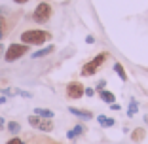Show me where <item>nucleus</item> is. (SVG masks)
<instances>
[{
    "instance_id": "obj_23",
    "label": "nucleus",
    "mask_w": 148,
    "mask_h": 144,
    "mask_svg": "<svg viewBox=\"0 0 148 144\" xmlns=\"http://www.w3.org/2000/svg\"><path fill=\"white\" fill-rule=\"evenodd\" d=\"M110 110H120V104H118V102H112V104H110Z\"/></svg>"
},
{
    "instance_id": "obj_12",
    "label": "nucleus",
    "mask_w": 148,
    "mask_h": 144,
    "mask_svg": "<svg viewBox=\"0 0 148 144\" xmlns=\"http://www.w3.org/2000/svg\"><path fill=\"white\" fill-rule=\"evenodd\" d=\"M112 68H114V72L120 76V80H122V82H127V72H125V68H123L122 63H114Z\"/></svg>"
},
{
    "instance_id": "obj_9",
    "label": "nucleus",
    "mask_w": 148,
    "mask_h": 144,
    "mask_svg": "<svg viewBox=\"0 0 148 144\" xmlns=\"http://www.w3.org/2000/svg\"><path fill=\"white\" fill-rule=\"evenodd\" d=\"M84 131H86V129H84V125H82V123H78V125H74L70 131H66V139H69V140H74L76 136L84 135Z\"/></svg>"
},
{
    "instance_id": "obj_18",
    "label": "nucleus",
    "mask_w": 148,
    "mask_h": 144,
    "mask_svg": "<svg viewBox=\"0 0 148 144\" xmlns=\"http://www.w3.org/2000/svg\"><path fill=\"white\" fill-rule=\"evenodd\" d=\"M103 89H106V82H105V80H101V82H97V85H95V91H97V93H101Z\"/></svg>"
},
{
    "instance_id": "obj_19",
    "label": "nucleus",
    "mask_w": 148,
    "mask_h": 144,
    "mask_svg": "<svg viewBox=\"0 0 148 144\" xmlns=\"http://www.w3.org/2000/svg\"><path fill=\"white\" fill-rule=\"evenodd\" d=\"M6 144H25V142H23V140L19 139V136H12V139H10Z\"/></svg>"
},
{
    "instance_id": "obj_25",
    "label": "nucleus",
    "mask_w": 148,
    "mask_h": 144,
    "mask_svg": "<svg viewBox=\"0 0 148 144\" xmlns=\"http://www.w3.org/2000/svg\"><path fill=\"white\" fill-rule=\"evenodd\" d=\"M6 12H8V10H6V6H0V15H4Z\"/></svg>"
},
{
    "instance_id": "obj_4",
    "label": "nucleus",
    "mask_w": 148,
    "mask_h": 144,
    "mask_svg": "<svg viewBox=\"0 0 148 144\" xmlns=\"http://www.w3.org/2000/svg\"><path fill=\"white\" fill-rule=\"evenodd\" d=\"M106 57H108V55H106L105 51H103V53H99V55H95V57H93V59H91L89 63H86V65L82 66V70H80V72H82V76H93V74L97 72V70L101 68V66L105 65Z\"/></svg>"
},
{
    "instance_id": "obj_10",
    "label": "nucleus",
    "mask_w": 148,
    "mask_h": 144,
    "mask_svg": "<svg viewBox=\"0 0 148 144\" xmlns=\"http://www.w3.org/2000/svg\"><path fill=\"white\" fill-rule=\"evenodd\" d=\"M144 136H146V129H143V127H137V129L131 131V140L133 142H140V140H144Z\"/></svg>"
},
{
    "instance_id": "obj_6",
    "label": "nucleus",
    "mask_w": 148,
    "mask_h": 144,
    "mask_svg": "<svg viewBox=\"0 0 148 144\" xmlns=\"http://www.w3.org/2000/svg\"><path fill=\"white\" fill-rule=\"evenodd\" d=\"M84 85L80 82H70V83H66V97L69 99H82L84 97Z\"/></svg>"
},
{
    "instance_id": "obj_22",
    "label": "nucleus",
    "mask_w": 148,
    "mask_h": 144,
    "mask_svg": "<svg viewBox=\"0 0 148 144\" xmlns=\"http://www.w3.org/2000/svg\"><path fill=\"white\" fill-rule=\"evenodd\" d=\"M29 0H13V4H19V6H23V4H27Z\"/></svg>"
},
{
    "instance_id": "obj_13",
    "label": "nucleus",
    "mask_w": 148,
    "mask_h": 144,
    "mask_svg": "<svg viewBox=\"0 0 148 144\" xmlns=\"http://www.w3.org/2000/svg\"><path fill=\"white\" fill-rule=\"evenodd\" d=\"M34 114L40 116V118H48V119H53V116H55V112L49 108H34Z\"/></svg>"
},
{
    "instance_id": "obj_14",
    "label": "nucleus",
    "mask_w": 148,
    "mask_h": 144,
    "mask_svg": "<svg viewBox=\"0 0 148 144\" xmlns=\"http://www.w3.org/2000/svg\"><path fill=\"white\" fill-rule=\"evenodd\" d=\"M97 121H99V125H103V127H114L116 125V119L114 118H106V116H99Z\"/></svg>"
},
{
    "instance_id": "obj_11",
    "label": "nucleus",
    "mask_w": 148,
    "mask_h": 144,
    "mask_svg": "<svg viewBox=\"0 0 148 144\" xmlns=\"http://www.w3.org/2000/svg\"><path fill=\"white\" fill-rule=\"evenodd\" d=\"M101 100H105L106 104H112V102H116V95H114L112 91H108V89H103V91L99 93Z\"/></svg>"
},
{
    "instance_id": "obj_3",
    "label": "nucleus",
    "mask_w": 148,
    "mask_h": 144,
    "mask_svg": "<svg viewBox=\"0 0 148 144\" xmlns=\"http://www.w3.org/2000/svg\"><path fill=\"white\" fill-rule=\"evenodd\" d=\"M51 13H53L51 4L40 2V4L34 8V12H32V21L38 23V25H44V23H48L49 19H51Z\"/></svg>"
},
{
    "instance_id": "obj_1",
    "label": "nucleus",
    "mask_w": 148,
    "mask_h": 144,
    "mask_svg": "<svg viewBox=\"0 0 148 144\" xmlns=\"http://www.w3.org/2000/svg\"><path fill=\"white\" fill-rule=\"evenodd\" d=\"M19 38H21V42L27 44V46H44L46 42L51 40V34H49L48 31H42V29H29V31H25Z\"/></svg>"
},
{
    "instance_id": "obj_21",
    "label": "nucleus",
    "mask_w": 148,
    "mask_h": 144,
    "mask_svg": "<svg viewBox=\"0 0 148 144\" xmlns=\"http://www.w3.org/2000/svg\"><path fill=\"white\" fill-rule=\"evenodd\" d=\"M4 127H6V121H4V118L0 116V131H4Z\"/></svg>"
},
{
    "instance_id": "obj_7",
    "label": "nucleus",
    "mask_w": 148,
    "mask_h": 144,
    "mask_svg": "<svg viewBox=\"0 0 148 144\" xmlns=\"http://www.w3.org/2000/svg\"><path fill=\"white\" fill-rule=\"evenodd\" d=\"M69 112L72 114V116H76V118H80V119H86V121L93 119V114L89 112V110H82V108H74V106H69Z\"/></svg>"
},
{
    "instance_id": "obj_20",
    "label": "nucleus",
    "mask_w": 148,
    "mask_h": 144,
    "mask_svg": "<svg viewBox=\"0 0 148 144\" xmlns=\"http://www.w3.org/2000/svg\"><path fill=\"white\" fill-rule=\"evenodd\" d=\"M84 95L93 97V95H95V89H93V87H86V89H84Z\"/></svg>"
},
{
    "instance_id": "obj_27",
    "label": "nucleus",
    "mask_w": 148,
    "mask_h": 144,
    "mask_svg": "<svg viewBox=\"0 0 148 144\" xmlns=\"http://www.w3.org/2000/svg\"><path fill=\"white\" fill-rule=\"evenodd\" d=\"M4 102H6V95H2L0 97V104H4Z\"/></svg>"
},
{
    "instance_id": "obj_5",
    "label": "nucleus",
    "mask_w": 148,
    "mask_h": 144,
    "mask_svg": "<svg viewBox=\"0 0 148 144\" xmlns=\"http://www.w3.org/2000/svg\"><path fill=\"white\" fill-rule=\"evenodd\" d=\"M29 125H32L34 129L44 131V133H51V131H53V121H51V119L40 118V116H36V114L29 116Z\"/></svg>"
},
{
    "instance_id": "obj_24",
    "label": "nucleus",
    "mask_w": 148,
    "mask_h": 144,
    "mask_svg": "<svg viewBox=\"0 0 148 144\" xmlns=\"http://www.w3.org/2000/svg\"><path fill=\"white\" fill-rule=\"evenodd\" d=\"M93 42H95V38H93V36H87V38H86V44H93Z\"/></svg>"
},
{
    "instance_id": "obj_15",
    "label": "nucleus",
    "mask_w": 148,
    "mask_h": 144,
    "mask_svg": "<svg viewBox=\"0 0 148 144\" xmlns=\"http://www.w3.org/2000/svg\"><path fill=\"white\" fill-rule=\"evenodd\" d=\"M137 112H139V102H137L135 99H131L129 100V108H127V118H133Z\"/></svg>"
},
{
    "instance_id": "obj_26",
    "label": "nucleus",
    "mask_w": 148,
    "mask_h": 144,
    "mask_svg": "<svg viewBox=\"0 0 148 144\" xmlns=\"http://www.w3.org/2000/svg\"><path fill=\"white\" fill-rule=\"evenodd\" d=\"M4 51H6V49H4V46L0 44V57H4Z\"/></svg>"
},
{
    "instance_id": "obj_2",
    "label": "nucleus",
    "mask_w": 148,
    "mask_h": 144,
    "mask_svg": "<svg viewBox=\"0 0 148 144\" xmlns=\"http://www.w3.org/2000/svg\"><path fill=\"white\" fill-rule=\"evenodd\" d=\"M31 49V46H27V44H10L8 49L4 51V61L6 63H13V61H17V59H21L23 55H27V53H31L29 51Z\"/></svg>"
},
{
    "instance_id": "obj_17",
    "label": "nucleus",
    "mask_w": 148,
    "mask_h": 144,
    "mask_svg": "<svg viewBox=\"0 0 148 144\" xmlns=\"http://www.w3.org/2000/svg\"><path fill=\"white\" fill-rule=\"evenodd\" d=\"M6 32H8V21L4 15H0V40L6 36Z\"/></svg>"
},
{
    "instance_id": "obj_16",
    "label": "nucleus",
    "mask_w": 148,
    "mask_h": 144,
    "mask_svg": "<svg viewBox=\"0 0 148 144\" xmlns=\"http://www.w3.org/2000/svg\"><path fill=\"white\" fill-rule=\"evenodd\" d=\"M6 129H8V131L15 136L19 131H21V125H19V121H8V123H6Z\"/></svg>"
},
{
    "instance_id": "obj_8",
    "label": "nucleus",
    "mask_w": 148,
    "mask_h": 144,
    "mask_svg": "<svg viewBox=\"0 0 148 144\" xmlns=\"http://www.w3.org/2000/svg\"><path fill=\"white\" fill-rule=\"evenodd\" d=\"M53 51H55V46H53V44H49V46H46V48L38 49V51L31 53V57H32V59H40V57H48L49 53H53Z\"/></svg>"
}]
</instances>
